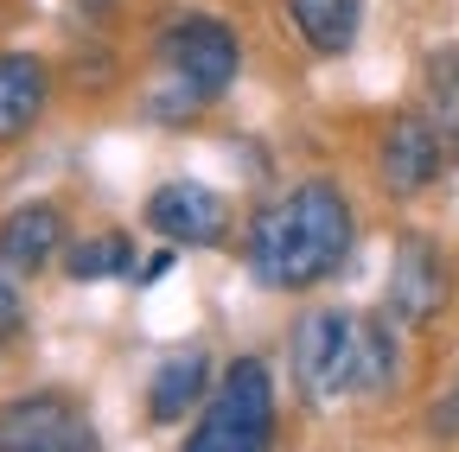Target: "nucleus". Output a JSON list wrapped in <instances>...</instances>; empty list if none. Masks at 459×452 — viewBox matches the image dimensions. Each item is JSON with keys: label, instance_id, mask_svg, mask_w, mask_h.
<instances>
[{"label": "nucleus", "instance_id": "f257e3e1", "mask_svg": "<svg viewBox=\"0 0 459 452\" xmlns=\"http://www.w3.org/2000/svg\"><path fill=\"white\" fill-rule=\"evenodd\" d=\"M351 243H358V217H351L344 185L338 179H300L249 217L243 261L262 287L307 294L351 261Z\"/></svg>", "mask_w": 459, "mask_h": 452}, {"label": "nucleus", "instance_id": "f03ea898", "mask_svg": "<svg viewBox=\"0 0 459 452\" xmlns=\"http://www.w3.org/2000/svg\"><path fill=\"white\" fill-rule=\"evenodd\" d=\"M160 90H153V115H198L211 108L243 71V45L217 13H179L166 20L160 38Z\"/></svg>", "mask_w": 459, "mask_h": 452}, {"label": "nucleus", "instance_id": "7ed1b4c3", "mask_svg": "<svg viewBox=\"0 0 459 452\" xmlns=\"http://www.w3.org/2000/svg\"><path fill=\"white\" fill-rule=\"evenodd\" d=\"M459 159V71L440 96H428L421 108H402V115L383 128L377 141V179L395 192V198H415L428 192L434 179L453 173Z\"/></svg>", "mask_w": 459, "mask_h": 452}, {"label": "nucleus", "instance_id": "20e7f679", "mask_svg": "<svg viewBox=\"0 0 459 452\" xmlns=\"http://www.w3.org/2000/svg\"><path fill=\"white\" fill-rule=\"evenodd\" d=\"M274 439V376L262 357H237L223 370L217 395L204 402L198 427L186 433L192 452H255Z\"/></svg>", "mask_w": 459, "mask_h": 452}, {"label": "nucleus", "instance_id": "39448f33", "mask_svg": "<svg viewBox=\"0 0 459 452\" xmlns=\"http://www.w3.org/2000/svg\"><path fill=\"white\" fill-rule=\"evenodd\" d=\"M358 357H364V319H351L344 306H313L294 325V376L307 402L358 395Z\"/></svg>", "mask_w": 459, "mask_h": 452}, {"label": "nucleus", "instance_id": "423d86ee", "mask_svg": "<svg viewBox=\"0 0 459 452\" xmlns=\"http://www.w3.org/2000/svg\"><path fill=\"white\" fill-rule=\"evenodd\" d=\"M0 446L13 452H77V446H96V427L90 414L57 388H39V395H13L0 408Z\"/></svg>", "mask_w": 459, "mask_h": 452}, {"label": "nucleus", "instance_id": "0eeeda50", "mask_svg": "<svg viewBox=\"0 0 459 452\" xmlns=\"http://www.w3.org/2000/svg\"><path fill=\"white\" fill-rule=\"evenodd\" d=\"M147 230H160L172 249H223L230 243V204L223 192L198 179H166L147 198Z\"/></svg>", "mask_w": 459, "mask_h": 452}, {"label": "nucleus", "instance_id": "6e6552de", "mask_svg": "<svg viewBox=\"0 0 459 452\" xmlns=\"http://www.w3.org/2000/svg\"><path fill=\"white\" fill-rule=\"evenodd\" d=\"M383 312L415 331V325H434L446 312V261L428 236H402L395 249V268H389V294H383Z\"/></svg>", "mask_w": 459, "mask_h": 452}, {"label": "nucleus", "instance_id": "1a4fd4ad", "mask_svg": "<svg viewBox=\"0 0 459 452\" xmlns=\"http://www.w3.org/2000/svg\"><path fill=\"white\" fill-rule=\"evenodd\" d=\"M57 255H65V210L51 198H32V204H13L0 217V261L13 274H45Z\"/></svg>", "mask_w": 459, "mask_h": 452}, {"label": "nucleus", "instance_id": "9d476101", "mask_svg": "<svg viewBox=\"0 0 459 452\" xmlns=\"http://www.w3.org/2000/svg\"><path fill=\"white\" fill-rule=\"evenodd\" d=\"M51 108V64L39 51H0V147L32 134Z\"/></svg>", "mask_w": 459, "mask_h": 452}, {"label": "nucleus", "instance_id": "9b49d317", "mask_svg": "<svg viewBox=\"0 0 459 452\" xmlns=\"http://www.w3.org/2000/svg\"><path fill=\"white\" fill-rule=\"evenodd\" d=\"M204 388H211V357L192 345V351H172V357H160V370H153V382H147V414L160 421V427H172L186 408H198L204 402Z\"/></svg>", "mask_w": 459, "mask_h": 452}, {"label": "nucleus", "instance_id": "f8f14e48", "mask_svg": "<svg viewBox=\"0 0 459 452\" xmlns=\"http://www.w3.org/2000/svg\"><path fill=\"white\" fill-rule=\"evenodd\" d=\"M287 20H294V32L319 51V58H338V51H351L364 7L358 0H287Z\"/></svg>", "mask_w": 459, "mask_h": 452}, {"label": "nucleus", "instance_id": "ddd939ff", "mask_svg": "<svg viewBox=\"0 0 459 452\" xmlns=\"http://www.w3.org/2000/svg\"><path fill=\"white\" fill-rule=\"evenodd\" d=\"M65 274L71 280H108V274H134V243L122 230H108V236H83L65 249Z\"/></svg>", "mask_w": 459, "mask_h": 452}, {"label": "nucleus", "instance_id": "4468645a", "mask_svg": "<svg viewBox=\"0 0 459 452\" xmlns=\"http://www.w3.org/2000/svg\"><path fill=\"white\" fill-rule=\"evenodd\" d=\"M26 331V300L13 287V268L0 261V345H13V337Z\"/></svg>", "mask_w": 459, "mask_h": 452}, {"label": "nucleus", "instance_id": "2eb2a0df", "mask_svg": "<svg viewBox=\"0 0 459 452\" xmlns=\"http://www.w3.org/2000/svg\"><path fill=\"white\" fill-rule=\"evenodd\" d=\"M428 433H440V439H459V376L446 382V395L434 402V414H428Z\"/></svg>", "mask_w": 459, "mask_h": 452}, {"label": "nucleus", "instance_id": "dca6fc26", "mask_svg": "<svg viewBox=\"0 0 459 452\" xmlns=\"http://www.w3.org/2000/svg\"><path fill=\"white\" fill-rule=\"evenodd\" d=\"M77 13H83V20H108V13H115V0H77Z\"/></svg>", "mask_w": 459, "mask_h": 452}]
</instances>
